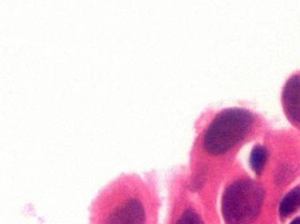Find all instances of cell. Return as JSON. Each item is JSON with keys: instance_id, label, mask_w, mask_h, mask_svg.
I'll return each mask as SVG.
<instances>
[{"instance_id": "6da1fadb", "label": "cell", "mask_w": 300, "mask_h": 224, "mask_svg": "<svg viewBox=\"0 0 300 224\" xmlns=\"http://www.w3.org/2000/svg\"><path fill=\"white\" fill-rule=\"evenodd\" d=\"M157 207L146 183L124 176L111 183L92 208V224H155Z\"/></svg>"}, {"instance_id": "7a4b0ae2", "label": "cell", "mask_w": 300, "mask_h": 224, "mask_svg": "<svg viewBox=\"0 0 300 224\" xmlns=\"http://www.w3.org/2000/svg\"><path fill=\"white\" fill-rule=\"evenodd\" d=\"M255 124L253 113L243 108L221 111L203 135V147L211 155H222L247 136Z\"/></svg>"}, {"instance_id": "3957f363", "label": "cell", "mask_w": 300, "mask_h": 224, "mask_svg": "<svg viewBox=\"0 0 300 224\" xmlns=\"http://www.w3.org/2000/svg\"><path fill=\"white\" fill-rule=\"evenodd\" d=\"M264 200L262 186L250 179H240L227 188L222 210L228 224H250L257 218Z\"/></svg>"}, {"instance_id": "277c9868", "label": "cell", "mask_w": 300, "mask_h": 224, "mask_svg": "<svg viewBox=\"0 0 300 224\" xmlns=\"http://www.w3.org/2000/svg\"><path fill=\"white\" fill-rule=\"evenodd\" d=\"M282 100L288 117L300 125V71L294 73L287 80L283 87Z\"/></svg>"}, {"instance_id": "5b68a950", "label": "cell", "mask_w": 300, "mask_h": 224, "mask_svg": "<svg viewBox=\"0 0 300 224\" xmlns=\"http://www.w3.org/2000/svg\"><path fill=\"white\" fill-rule=\"evenodd\" d=\"M300 202V187H296L283 198L280 204V215L287 217L292 214Z\"/></svg>"}, {"instance_id": "8992f818", "label": "cell", "mask_w": 300, "mask_h": 224, "mask_svg": "<svg viewBox=\"0 0 300 224\" xmlns=\"http://www.w3.org/2000/svg\"><path fill=\"white\" fill-rule=\"evenodd\" d=\"M268 159V153L264 147L262 146H256L253 150L250 157V163L253 170L255 173L261 174L263 168L265 166L266 162Z\"/></svg>"}, {"instance_id": "52a82bcc", "label": "cell", "mask_w": 300, "mask_h": 224, "mask_svg": "<svg viewBox=\"0 0 300 224\" xmlns=\"http://www.w3.org/2000/svg\"><path fill=\"white\" fill-rule=\"evenodd\" d=\"M176 224H203V222L195 211L189 208L184 211Z\"/></svg>"}, {"instance_id": "ba28073f", "label": "cell", "mask_w": 300, "mask_h": 224, "mask_svg": "<svg viewBox=\"0 0 300 224\" xmlns=\"http://www.w3.org/2000/svg\"><path fill=\"white\" fill-rule=\"evenodd\" d=\"M290 224H300V218H296L293 221L290 222Z\"/></svg>"}]
</instances>
